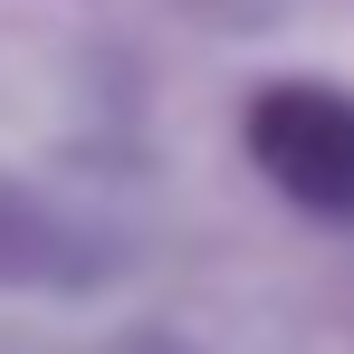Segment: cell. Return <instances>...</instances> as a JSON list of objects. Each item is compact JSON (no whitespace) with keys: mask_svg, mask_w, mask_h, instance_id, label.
Here are the masks:
<instances>
[{"mask_svg":"<svg viewBox=\"0 0 354 354\" xmlns=\"http://www.w3.org/2000/svg\"><path fill=\"white\" fill-rule=\"evenodd\" d=\"M249 153L306 211H354V96L335 86H268L249 106Z\"/></svg>","mask_w":354,"mask_h":354,"instance_id":"1","label":"cell"}]
</instances>
